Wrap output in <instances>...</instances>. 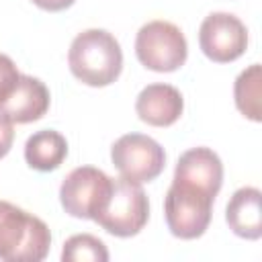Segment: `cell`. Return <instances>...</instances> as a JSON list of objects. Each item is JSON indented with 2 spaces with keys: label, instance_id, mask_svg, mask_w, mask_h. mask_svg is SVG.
Instances as JSON below:
<instances>
[{
  "label": "cell",
  "instance_id": "1",
  "mask_svg": "<svg viewBox=\"0 0 262 262\" xmlns=\"http://www.w3.org/2000/svg\"><path fill=\"white\" fill-rule=\"evenodd\" d=\"M68 66L74 78L86 86H108L123 70V51L115 35L104 29L78 33L68 51Z\"/></svg>",
  "mask_w": 262,
  "mask_h": 262
},
{
  "label": "cell",
  "instance_id": "2",
  "mask_svg": "<svg viewBox=\"0 0 262 262\" xmlns=\"http://www.w3.org/2000/svg\"><path fill=\"white\" fill-rule=\"evenodd\" d=\"M51 248V233L43 219L0 201V260L41 262Z\"/></svg>",
  "mask_w": 262,
  "mask_h": 262
},
{
  "label": "cell",
  "instance_id": "3",
  "mask_svg": "<svg viewBox=\"0 0 262 262\" xmlns=\"http://www.w3.org/2000/svg\"><path fill=\"white\" fill-rule=\"evenodd\" d=\"M149 219V201L139 182L127 178H113V188L106 205L94 221L117 237L137 235Z\"/></svg>",
  "mask_w": 262,
  "mask_h": 262
},
{
  "label": "cell",
  "instance_id": "4",
  "mask_svg": "<svg viewBox=\"0 0 262 262\" xmlns=\"http://www.w3.org/2000/svg\"><path fill=\"white\" fill-rule=\"evenodd\" d=\"M213 201L215 196L205 190L172 182L164 196V215L170 233L180 239L201 237L211 223Z\"/></svg>",
  "mask_w": 262,
  "mask_h": 262
},
{
  "label": "cell",
  "instance_id": "5",
  "mask_svg": "<svg viewBox=\"0 0 262 262\" xmlns=\"http://www.w3.org/2000/svg\"><path fill=\"white\" fill-rule=\"evenodd\" d=\"M135 55L151 72H176L188 57V45L174 23L149 20L137 31Z\"/></svg>",
  "mask_w": 262,
  "mask_h": 262
},
{
  "label": "cell",
  "instance_id": "6",
  "mask_svg": "<svg viewBox=\"0 0 262 262\" xmlns=\"http://www.w3.org/2000/svg\"><path fill=\"white\" fill-rule=\"evenodd\" d=\"M113 178L94 166L74 168L59 186V201L68 215L92 219L102 211L111 196Z\"/></svg>",
  "mask_w": 262,
  "mask_h": 262
},
{
  "label": "cell",
  "instance_id": "7",
  "mask_svg": "<svg viewBox=\"0 0 262 262\" xmlns=\"http://www.w3.org/2000/svg\"><path fill=\"white\" fill-rule=\"evenodd\" d=\"M111 160L123 178L143 184L162 174L166 166V151L149 135L127 133L113 143Z\"/></svg>",
  "mask_w": 262,
  "mask_h": 262
},
{
  "label": "cell",
  "instance_id": "8",
  "mask_svg": "<svg viewBox=\"0 0 262 262\" xmlns=\"http://www.w3.org/2000/svg\"><path fill=\"white\" fill-rule=\"evenodd\" d=\"M199 45L211 61L229 63L246 53L248 29L235 14L211 12L199 27Z\"/></svg>",
  "mask_w": 262,
  "mask_h": 262
},
{
  "label": "cell",
  "instance_id": "9",
  "mask_svg": "<svg viewBox=\"0 0 262 262\" xmlns=\"http://www.w3.org/2000/svg\"><path fill=\"white\" fill-rule=\"evenodd\" d=\"M172 182L188 184L199 190H205L211 196H217L221 190V184H223L221 158L209 147L186 149L176 162Z\"/></svg>",
  "mask_w": 262,
  "mask_h": 262
},
{
  "label": "cell",
  "instance_id": "10",
  "mask_svg": "<svg viewBox=\"0 0 262 262\" xmlns=\"http://www.w3.org/2000/svg\"><path fill=\"white\" fill-rule=\"evenodd\" d=\"M49 90L45 82L39 78L20 74L16 86L6 96V100L0 102V115H4L8 121L25 125L39 121L49 111Z\"/></svg>",
  "mask_w": 262,
  "mask_h": 262
},
{
  "label": "cell",
  "instance_id": "11",
  "mask_svg": "<svg viewBox=\"0 0 262 262\" xmlns=\"http://www.w3.org/2000/svg\"><path fill=\"white\" fill-rule=\"evenodd\" d=\"M184 111V98L178 88L170 84H149L145 86L137 100V117L151 127H170L174 125Z\"/></svg>",
  "mask_w": 262,
  "mask_h": 262
},
{
  "label": "cell",
  "instance_id": "12",
  "mask_svg": "<svg viewBox=\"0 0 262 262\" xmlns=\"http://www.w3.org/2000/svg\"><path fill=\"white\" fill-rule=\"evenodd\" d=\"M260 201H262V192L256 186H242L231 194L225 209V221L235 235L244 239L262 237Z\"/></svg>",
  "mask_w": 262,
  "mask_h": 262
},
{
  "label": "cell",
  "instance_id": "13",
  "mask_svg": "<svg viewBox=\"0 0 262 262\" xmlns=\"http://www.w3.org/2000/svg\"><path fill=\"white\" fill-rule=\"evenodd\" d=\"M68 158V141L55 129H41L25 143V160L37 172L57 170Z\"/></svg>",
  "mask_w": 262,
  "mask_h": 262
},
{
  "label": "cell",
  "instance_id": "14",
  "mask_svg": "<svg viewBox=\"0 0 262 262\" xmlns=\"http://www.w3.org/2000/svg\"><path fill=\"white\" fill-rule=\"evenodd\" d=\"M260 84H262V68L260 63H252L250 68H246L233 84V100L237 111L254 121L260 123L262 121V111H260Z\"/></svg>",
  "mask_w": 262,
  "mask_h": 262
},
{
  "label": "cell",
  "instance_id": "15",
  "mask_svg": "<svg viewBox=\"0 0 262 262\" xmlns=\"http://www.w3.org/2000/svg\"><path fill=\"white\" fill-rule=\"evenodd\" d=\"M63 262H106L108 250L102 239L90 233H76L66 239L61 250Z\"/></svg>",
  "mask_w": 262,
  "mask_h": 262
},
{
  "label": "cell",
  "instance_id": "16",
  "mask_svg": "<svg viewBox=\"0 0 262 262\" xmlns=\"http://www.w3.org/2000/svg\"><path fill=\"white\" fill-rule=\"evenodd\" d=\"M18 76L20 74H18L14 61L8 55L0 53V102L6 100V96L12 92V88L18 82Z\"/></svg>",
  "mask_w": 262,
  "mask_h": 262
},
{
  "label": "cell",
  "instance_id": "17",
  "mask_svg": "<svg viewBox=\"0 0 262 262\" xmlns=\"http://www.w3.org/2000/svg\"><path fill=\"white\" fill-rule=\"evenodd\" d=\"M14 141V123L0 115V160L10 151Z\"/></svg>",
  "mask_w": 262,
  "mask_h": 262
},
{
  "label": "cell",
  "instance_id": "18",
  "mask_svg": "<svg viewBox=\"0 0 262 262\" xmlns=\"http://www.w3.org/2000/svg\"><path fill=\"white\" fill-rule=\"evenodd\" d=\"M35 6H39L41 10H47V12H59V10H66L70 8L76 0H31Z\"/></svg>",
  "mask_w": 262,
  "mask_h": 262
}]
</instances>
